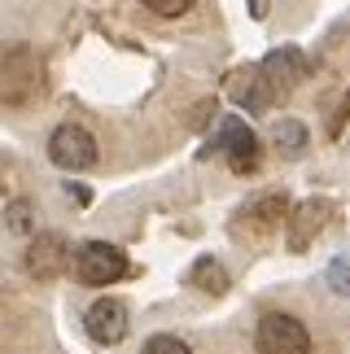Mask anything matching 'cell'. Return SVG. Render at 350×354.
<instances>
[{"label":"cell","mask_w":350,"mask_h":354,"mask_svg":"<svg viewBox=\"0 0 350 354\" xmlns=\"http://www.w3.org/2000/svg\"><path fill=\"white\" fill-rule=\"evenodd\" d=\"M44 92V62L31 44H0V105H26Z\"/></svg>","instance_id":"cell-1"},{"label":"cell","mask_w":350,"mask_h":354,"mask_svg":"<svg viewBox=\"0 0 350 354\" xmlns=\"http://www.w3.org/2000/svg\"><path fill=\"white\" fill-rule=\"evenodd\" d=\"M71 267H75V276L84 284L105 289V284L127 276V254L118 250V245H110V241H88V245H79L71 254Z\"/></svg>","instance_id":"cell-2"},{"label":"cell","mask_w":350,"mask_h":354,"mask_svg":"<svg viewBox=\"0 0 350 354\" xmlns=\"http://www.w3.org/2000/svg\"><path fill=\"white\" fill-rule=\"evenodd\" d=\"M254 342H259V354H311V333H306V324L285 315V310L263 315Z\"/></svg>","instance_id":"cell-3"},{"label":"cell","mask_w":350,"mask_h":354,"mask_svg":"<svg viewBox=\"0 0 350 354\" xmlns=\"http://www.w3.org/2000/svg\"><path fill=\"white\" fill-rule=\"evenodd\" d=\"M48 158L62 171H88V167H97V140H92L88 127L66 122V127H57L48 136Z\"/></svg>","instance_id":"cell-4"},{"label":"cell","mask_w":350,"mask_h":354,"mask_svg":"<svg viewBox=\"0 0 350 354\" xmlns=\"http://www.w3.org/2000/svg\"><path fill=\"white\" fill-rule=\"evenodd\" d=\"M259 75H263V84L272 88V97H289V92L311 75V62L302 57V48H272L263 57Z\"/></svg>","instance_id":"cell-5"},{"label":"cell","mask_w":350,"mask_h":354,"mask_svg":"<svg viewBox=\"0 0 350 354\" xmlns=\"http://www.w3.org/2000/svg\"><path fill=\"white\" fill-rule=\"evenodd\" d=\"M219 149L228 153V167L237 175L259 171V136H254L241 118H223L219 122Z\"/></svg>","instance_id":"cell-6"},{"label":"cell","mask_w":350,"mask_h":354,"mask_svg":"<svg viewBox=\"0 0 350 354\" xmlns=\"http://www.w3.org/2000/svg\"><path fill=\"white\" fill-rule=\"evenodd\" d=\"M84 328L97 346H118L127 337V306L118 297H97L84 315Z\"/></svg>","instance_id":"cell-7"},{"label":"cell","mask_w":350,"mask_h":354,"mask_svg":"<svg viewBox=\"0 0 350 354\" xmlns=\"http://www.w3.org/2000/svg\"><path fill=\"white\" fill-rule=\"evenodd\" d=\"M285 214H289V197L285 193H263L237 214V232L267 236V232H276V227L285 223Z\"/></svg>","instance_id":"cell-8"},{"label":"cell","mask_w":350,"mask_h":354,"mask_svg":"<svg viewBox=\"0 0 350 354\" xmlns=\"http://www.w3.org/2000/svg\"><path fill=\"white\" fill-rule=\"evenodd\" d=\"M71 267V245H66L62 232H44L31 241V250H26V271H31L35 280H53L62 276V271Z\"/></svg>","instance_id":"cell-9"},{"label":"cell","mask_w":350,"mask_h":354,"mask_svg":"<svg viewBox=\"0 0 350 354\" xmlns=\"http://www.w3.org/2000/svg\"><path fill=\"white\" fill-rule=\"evenodd\" d=\"M324 219H329V201H320V197L302 201V206L289 214V250H306L311 236L324 227Z\"/></svg>","instance_id":"cell-10"},{"label":"cell","mask_w":350,"mask_h":354,"mask_svg":"<svg viewBox=\"0 0 350 354\" xmlns=\"http://www.w3.org/2000/svg\"><path fill=\"white\" fill-rule=\"evenodd\" d=\"M228 92H232V101H237V105H246L250 114H263L267 105L276 101V97H272V88L263 84V75H259V71H237V75H232V88H228Z\"/></svg>","instance_id":"cell-11"},{"label":"cell","mask_w":350,"mask_h":354,"mask_svg":"<svg viewBox=\"0 0 350 354\" xmlns=\"http://www.w3.org/2000/svg\"><path fill=\"white\" fill-rule=\"evenodd\" d=\"M188 284L201 293H223L228 289V271L219 267V258H197L193 271H188Z\"/></svg>","instance_id":"cell-12"},{"label":"cell","mask_w":350,"mask_h":354,"mask_svg":"<svg viewBox=\"0 0 350 354\" xmlns=\"http://www.w3.org/2000/svg\"><path fill=\"white\" fill-rule=\"evenodd\" d=\"M272 145L280 149V153H302V149H306V127H302V122L298 118H280L276 122V131H272Z\"/></svg>","instance_id":"cell-13"},{"label":"cell","mask_w":350,"mask_h":354,"mask_svg":"<svg viewBox=\"0 0 350 354\" xmlns=\"http://www.w3.org/2000/svg\"><path fill=\"white\" fill-rule=\"evenodd\" d=\"M140 354H193V350H188L180 337H167V333H163V337H149Z\"/></svg>","instance_id":"cell-14"},{"label":"cell","mask_w":350,"mask_h":354,"mask_svg":"<svg viewBox=\"0 0 350 354\" xmlns=\"http://www.w3.org/2000/svg\"><path fill=\"white\" fill-rule=\"evenodd\" d=\"M145 9H154L158 18H180V13L193 9V0H140Z\"/></svg>","instance_id":"cell-15"},{"label":"cell","mask_w":350,"mask_h":354,"mask_svg":"<svg viewBox=\"0 0 350 354\" xmlns=\"http://www.w3.org/2000/svg\"><path fill=\"white\" fill-rule=\"evenodd\" d=\"M329 284H333V293H346V297H350V258H333Z\"/></svg>","instance_id":"cell-16"},{"label":"cell","mask_w":350,"mask_h":354,"mask_svg":"<svg viewBox=\"0 0 350 354\" xmlns=\"http://www.w3.org/2000/svg\"><path fill=\"white\" fill-rule=\"evenodd\" d=\"M346 118H350V88L342 92V105H338V110H333V118H329V136H342Z\"/></svg>","instance_id":"cell-17"},{"label":"cell","mask_w":350,"mask_h":354,"mask_svg":"<svg viewBox=\"0 0 350 354\" xmlns=\"http://www.w3.org/2000/svg\"><path fill=\"white\" fill-rule=\"evenodd\" d=\"M9 227L13 232H26V227H31V206H26V201H18V206L9 210Z\"/></svg>","instance_id":"cell-18"},{"label":"cell","mask_w":350,"mask_h":354,"mask_svg":"<svg viewBox=\"0 0 350 354\" xmlns=\"http://www.w3.org/2000/svg\"><path fill=\"white\" fill-rule=\"evenodd\" d=\"M66 193H71V197L79 201V206H88V197H92V193H88V188H79V184H66Z\"/></svg>","instance_id":"cell-19"},{"label":"cell","mask_w":350,"mask_h":354,"mask_svg":"<svg viewBox=\"0 0 350 354\" xmlns=\"http://www.w3.org/2000/svg\"><path fill=\"white\" fill-rule=\"evenodd\" d=\"M250 13L254 18H267V0H250Z\"/></svg>","instance_id":"cell-20"}]
</instances>
